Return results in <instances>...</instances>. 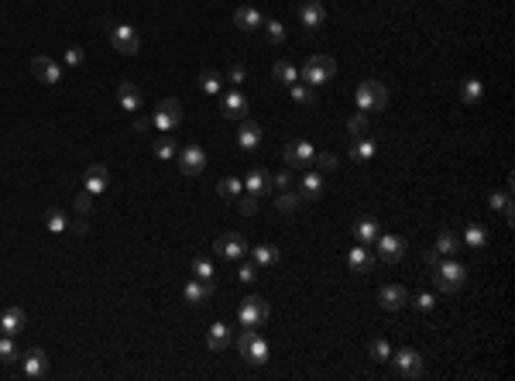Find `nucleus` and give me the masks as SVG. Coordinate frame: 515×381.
<instances>
[{
	"mask_svg": "<svg viewBox=\"0 0 515 381\" xmlns=\"http://www.w3.org/2000/svg\"><path fill=\"white\" fill-rule=\"evenodd\" d=\"M237 347H241V357H244L247 364H254V368H261V364L272 357V347H268V340L258 333V326H244Z\"/></svg>",
	"mask_w": 515,
	"mask_h": 381,
	"instance_id": "f257e3e1",
	"label": "nucleus"
},
{
	"mask_svg": "<svg viewBox=\"0 0 515 381\" xmlns=\"http://www.w3.org/2000/svg\"><path fill=\"white\" fill-rule=\"evenodd\" d=\"M337 76V62L330 59V55H312L306 66H303V73H299V80L306 83V86H323V83H330Z\"/></svg>",
	"mask_w": 515,
	"mask_h": 381,
	"instance_id": "f03ea898",
	"label": "nucleus"
},
{
	"mask_svg": "<svg viewBox=\"0 0 515 381\" xmlns=\"http://www.w3.org/2000/svg\"><path fill=\"white\" fill-rule=\"evenodd\" d=\"M357 110H364V113H378V110H385V103H388V90L378 83V80H368V83H361L357 86Z\"/></svg>",
	"mask_w": 515,
	"mask_h": 381,
	"instance_id": "7ed1b4c3",
	"label": "nucleus"
},
{
	"mask_svg": "<svg viewBox=\"0 0 515 381\" xmlns=\"http://www.w3.org/2000/svg\"><path fill=\"white\" fill-rule=\"evenodd\" d=\"M433 279H436L440 292H460L464 282H467V268L460 261H443V265H436Z\"/></svg>",
	"mask_w": 515,
	"mask_h": 381,
	"instance_id": "20e7f679",
	"label": "nucleus"
},
{
	"mask_svg": "<svg viewBox=\"0 0 515 381\" xmlns=\"http://www.w3.org/2000/svg\"><path fill=\"white\" fill-rule=\"evenodd\" d=\"M151 124H155L162 134L176 131V127L182 124V103H179V100H162V103L155 106V113H151Z\"/></svg>",
	"mask_w": 515,
	"mask_h": 381,
	"instance_id": "39448f33",
	"label": "nucleus"
},
{
	"mask_svg": "<svg viewBox=\"0 0 515 381\" xmlns=\"http://www.w3.org/2000/svg\"><path fill=\"white\" fill-rule=\"evenodd\" d=\"M237 319H241V326H265L268 323V302L261 295H247L237 306Z\"/></svg>",
	"mask_w": 515,
	"mask_h": 381,
	"instance_id": "423d86ee",
	"label": "nucleus"
},
{
	"mask_svg": "<svg viewBox=\"0 0 515 381\" xmlns=\"http://www.w3.org/2000/svg\"><path fill=\"white\" fill-rule=\"evenodd\" d=\"M110 45H113L120 55H138L141 35H138V28H131V24H110Z\"/></svg>",
	"mask_w": 515,
	"mask_h": 381,
	"instance_id": "0eeeda50",
	"label": "nucleus"
},
{
	"mask_svg": "<svg viewBox=\"0 0 515 381\" xmlns=\"http://www.w3.org/2000/svg\"><path fill=\"white\" fill-rule=\"evenodd\" d=\"M375 248H378V258H382V261L395 265V261L406 258V248H409V244H406V237H399V234H378Z\"/></svg>",
	"mask_w": 515,
	"mask_h": 381,
	"instance_id": "6e6552de",
	"label": "nucleus"
},
{
	"mask_svg": "<svg viewBox=\"0 0 515 381\" xmlns=\"http://www.w3.org/2000/svg\"><path fill=\"white\" fill-rule=\"evenodd\" d=\"M213 248H216V254H220V258H230V261L247 258V241H244L241 234H220Z\"/></svg>",
	"mask_w": 515,
	"mask_h": 381,
	"instance_id": "1a4fd4ad",
	"label": "nucleus"
},
{
	"mask_svg": "<svg viewBox=\"0 0 515 381\" xmlns=\"http://www.w3.org/2000/svg\"><path fill=\"white\" fill-rule=\"evenodd\" d=\"M21 371H24V378H45L48 375V354L41 347L24 351L21 354Z\"/></svg>",
	"mask_w": 515,
	"mask_h": 381,
	"instance_id": "9d476101",
	"label": "nucleus"
},
{
	"mask_svg": "<svg viewBox=\"0 0 515 381\" xmlns=\"http://www.w3.org/2000/svg\"><path fill=\"white\" fill-rule=\"evenodd\" d=\"M388 361L395 364V375H399V378H419V375H422V357H419L415 351H399V354H392Z\"/></svg>",
	"mask_w": 515,
	"mask_h": 381,
	"instance_id": "9b49d317",
	"label": "nucleus"
},
{
	"mask_svg": "<svg viewBox=\"0 0 515 381\" xmlns=\"http://www.w3.org/2000/svg\"><path fill=\"white\" fill-rule=\"evenodd\" d=\"M31 73H35V80L45 83V86H55V83L62 80V66H59L55 59H45V55L31 59Z\"/></svg>",
	"mask_w": 515,
	"mask_h": 381,
	"instance_id": "f8f14e48",
	"label": "nucleus"
},
{
	"mask_svg": "<svg viewBox=\"0 0 515 381\" xmlns=\"http://www.w3.org/2000/svg\"><path fill=\"white\" fill-rule=\"evenodd\" d=\"M312 155H316V148H312L309 141H289L285 151H282V158H285L289 169H303V165H309Z\"/></svg>",
	"mask_w": 515,
	"mask_h": 381,
	"instance_id": "ddd939ff",
	"label": "nucleus"
},
{
	"mask_svg": "<svg viewBox=\"0 0 515 381\" xmlns=\"http://www.w3.org/2000/svg\"><path fill=\"white\" fill-rule=\"evenodd\" d=\"M179 169H182V176H200L206 169V151L200 145L182 148V151H179Z\"/></svg>",
	"mask_w": 515,
	"mask_h": 381,
	"instance_id": "4468645a",
	"label": "nucleus"
},
{
	"mask_svg": "<svg viewBox=\"0 0 515 381\" xmlns=\"http://www.w3.org/2000/svg\"><path fill=\"white\" fill-rule=\"evenodd\" d=\"M213 292H216V286H213V282L189 279V282H186V288H182V299H186L189 306H206V302L213 299Z\"/></svg>",
	"mask_w": 515,
	"mask_h": 381,
	"instance_id": "2eb2a0df",
	"label": "nucleus"
},
{
	"mask_svg": "<svg viewBox=\"0 0 515 381\" xmlns=\"http://www.w3.org/2000/svg\"><path fill=\"white\" fill-rule=\"evenodd\" d=\"M299 21H303L306 31H319V28L326 24V7H323L319 0H306V3L299 7Z\"/></svg>",
	"mask_w": 515,
	"mask_h": 381,
	"instance_id": "dca6fc26",
	"label": "nucleus"
},
{
	"mask_svg": "<svg viewBox=\"0 0 515 381\" xmlns=\"http://www.w3.org/2000/svg\"><path fill=\"white\" fill-rule=\"evenodd\" d=\"M347 268L354 272V275H371L375 272V254L361 244V248H350V254H347Z\"/></svg>",
	"mask_w": 515,
	"mask_h": 381,
	"instance_id": "f3484780",
	"label": "nucleus"
},
{
	"mask_svg": "<svg viewBox=\"0 0 515 381\" xmlns=\"http://www.w3.org/2000/svg\"><path fill=\"white\" fill-rule=\"evenodd\" d=\"M24 323H28V316H24L21 306H7L0 313V333H7V337H17L24 330Z\"/></svg>",
	"mask_w": 515,
	"mask_h": 381,
	"instance_id": "a211bd4d",
	"label": "nucleus"
},
{
	"mask_svg": "<svg viewBox=\"0 0 515 381\" xmlns=\"http://www.w3.org/2000/svg\"><path fill=\"white\" fill-rule=\"evenodd\" d=\"M378 234H382V227H378L375 216H357V220H354V237H357V244L371 248V244L378 241Z\"/></svg>",
	"mask_w": 515,
	"mask_h": 381,
	"instance_id": "6ab92c4d",
	"label": "nucleus"
},
{
	"mask_svg": "<svg viewBox=\"0 0 515 381\" xmlns=\"http://www.w3.org/2000/svg\"><path fill=\"white\" fill-rule=\"evenodd\" d=\"M223 117L227 120H244L247 117V96L241 93V90H230V93L223 96Z\"/></svg>",
	"mask_w": 515,
	"mask_h": 381,
	"instance_id": "aec40b11",
	"label": "nucleus"
},
{
	"mask_svg": "<svg viewBox=\"0 0 515 381\" xmlns=\"http://www.w3.org/2000/svg\"><path fill=\"white\" fill-rule=\"evenodd\" d=\"M241 183H244V192H247V196H254V199L272 192V176H268L265 169H254V172H247V179H241Z\"/></svg>",
	"mask_w": 515,
	"mask_h": 381,
	"instance_id": "412c9836",
	"label": "nucleus"
},
{
	"mask_svg": "<svg viewBox=\"0 0 515 381\" xmlns=\"http://www.w3.org/2000/svg\"><path fill=\"white\" fill-rule=\"evenodd\" d=\"M106 186H110L106 169H103V165H90L86 176H83V189L90 192V196H100V192H106Z\"/></svg>",
	"mask_w": 515,
	"mask_h": 381,
	"instance_id": "4be33fe9",
	"label": "nucleus"
},
{
	"mask_svg": "<svg viewBox=\"0 0 515 381\" xmlns=\"http://www.w3.org/2000/svg\"><path fill=\"white\" fill-rule=\"evenodd\" d=\"M237 145H241L244 151H254V148L261 145V127L244 117V120H241V131H237Z\"/></svg>",
	"mask_w": 515,
	"mask_h": 381,
	"instance_id": "5701e85b",
	"label": "nucleus"
},
{
	"mask_svg": "<svg viewBox=\"0 0 515 381\" xmlns=\"http://www.w3.org/2000/svg\"><path fill=\"white\" fill-rule=\"evenodd\" d=\"M375 155H378V141H375V138L361 134V138L350 141V158H354V162H371Z\"/></svg>",
	"mask_w": 515,
	"mask_h": 381,
	"instance_id": "b1692460",
	"label": "nucleus"
},
{
	"mask_svg": "<svg viewBox=\"0 0 515 381\" xmlns=\"http://www.w3.org/2000/svg\"><path fill=\"white\" fill-rule=\"evenodd\" d=\"M406 302H409V288L406 286H385L382 288V306H385L388 313H399Z\"/></svg>",
	"mask_w": 515,
	"mask_h": 381,
	"instance_id": "393cba45",
	"label": "nucleus"
},
{
	"mask_svg": "<svg viewBox=\"0 0 515 381\" xmlns=\"http://www.w3.org/2000/svg\"><path fill=\"white\" fill-rule=\"evenodd\" d=\"M234 24H237L241 31H258L265 21H261L258 7H247V3H244V7H237V10H234Z\"/></svg>",
	"mask_w": 515,
	"mask_h": 381,
	"instance_id": "a878e982",
	"label": "nucleus"
},
{
	"mask_svg": "<svg viewBox=\"0 0 515 381\" xmlns=\"http://www.w3.org/2000/svg\"><path fill=\"white\" fill-rule=\"evenodd\" d=\"M230 340H234V337H230V326H227V323H213V326L206 330V347H209V351H227Z\"/></svg>",
	"mask_w": 515,
	"mask_h": 381,
	"instance_id": "bb28decb",
	"label": "nucleus"
},
{
	"mask_svg": "<svg viewBox=\"0 0 515 381\" xmlns=\"http://www.w3.org/2000/svg\"><path fill=\"white\" fill-rule=\"evenodd\" d=\"M117 100H120V106H124L127 113H138V110H141V93H138L134 83H120V86H117Z\"/></svg>",
	"mask_w": 515,
	"mask_h": 381,
	"instance_id": "cd10ccee",
	"label": "nucleus"
},
{
	"mask_svg": "<svg viewBox=\"0 0 515 381\" xmlns=\"http://www.w3.org/2000/svg\"><path fill=\"white\" fill-rule=\"evenodd\" d=\"M299 196L303 199H319L323 196V172H306L299 179Z\"/></svg>",
	"mask_w": 515,
	"mask_h": 381,
	"instance_id": "c85d7f7f",
	"label": "nucleus"
},
{
	"mask_svg": "<svg viewBox=\"0 0 515 381\" xmlns=\"http://www.w3.org/2000/svg\"><path fill=\"white\" fill-rule=\"evenodd\" d=\"M460 244H467V248H474V251H481V248H488V230H485L481 223H471V227L464 230V237H460Z\"/></svg>",
	"mask_w": 515,
	"mask_h": 381,
	"instance_id": "c756f323",
	"label": "nucleus"
},
{
	"mask_svg": "<svg viewBox=\"0 0 515 381\" xmlns=\"http://www.w3.org/2000/svg\"><path fill=\"white\" fill-rule=\"evenodd\" d=\"M488 206H491V210H498V213L512 223L515 210H512V196H509V192H491V196H488Z\"/></svg>",
	"mask_w": 515,
	"mask_h": 381,
	"instance_id": "7c9ffc66",
	"label": "nucleus"
},
{
	"mask_svg": "<svg viewBox=\"0 0 515 381\" xmlns=\"http://www.w3.org/2000/svg\"><path fill=\"white\" fill-rule=\"evenodd\" d=\"M481 96H485V86H481V80L467 76V80L460 83V100H464V103H481Z\"/></svg>",
	"mask_w": 515,
	"mask_h": 381,
	"instance_id": "2f4dec72",
	"label": "nucleus"
},
{
	"mask_svg": "<svg viewBox=\"0 0 515 381\" xmlns=\"http://www.w3.org/2000/svg\"><path fill=\"white\" fill-rule=\"evenodd\" d=\"M272 76H275V83H285V86H292V83H299V69H296L292 62H275V69H272Z\"/></svg>",
	"mask_w": 515,
	"mask_h": 381,
	"instance_id": "473e14b6",
	"label": "nucleus"
},
{
	"mask_svg": "<svg viewBox=\"0 0 515 381\" xmlns=\"http://www.w3.org/2000/svg\"><path fill=\"white\" fill-rule=\"evenodd\" d=\"M433 251H436V254H453V251H460V237H457L453 230H440Z\"/></svg>",
	"mask_w": 515,
	"mask_h": 381,
	"instance_id": "72a5a7b5",
	"label": "nucleus"
},
{
	"mask_svg": "<svg viewBox=\"0 0 515 381\" xmlns=\"http://www.w3.org/2000/svg\"><path fill=\"white\" fill-rule=\"evenodd\" d=\"M282 254H279V248H272V244H258V248H251V261L254 265H275Z\"/></svg>",
	"mask_w": 515,
	"mask_h": 381,
	"instance_id": "f704fd0d",
	"label": "nucleus"
},
{
	"mask_svg": "<svg viewBox=\"0 0 515 381\" xmlns=\"http://www.w3.org/2000/svg\"><path fill=\"white\" fill-rule=\"evenodd\" d=\"M151 151H155V158H162V162H169V158H176L179 155V148H176V141L172 138H155V145H151Z\"/></svg>",
	"mask_w": 515,
	"mask_h": 381,
	"instance_id": "c9c22d12",
	"label": "nucleus"
},
{
	"mask_svg": "<svg viewBox=\"0 0 515 381\" xmlns=\"http://www.w3.org/2000/svg\"><path fill=\"white\" fill-rule=\"evenodd\" d=\"M216 192H220V199H237V196L244 192V183H241V179H234V176H227V179H220V183H216Z\"/></svg>",
	"mask_w": 515,
	"mask_h": 381,
	"instance_id": "e433bc0d",
	"label": "nucleus"
},
{
	"mask_svg": "<svg viewBox=\"0 0 515 381\" xmlns=\"http://www.w3.org/2000/svg\"><path fill=\"white\" fill-rule=\"evenodd\" d=\"M289 90H292V100H296L299 106H312V103H316V86H306V83L299 86V83H292Z\"/></svg>",
	"mask_w": 515,
	"mask_h": 381,
	"instance_id": "4c0bfd02",
	"label": "nucleus"
},
{
	"mask_svg": "<svg viewBox=\"0 0 515 381\" xmlns=\"http://www.w3.org/2000/svg\"><path fill=\"white\" fill-rule=\"evenodd\" d=\"M299 199H303L299 192L285 189V192H279V196H275V206H279L282 213H296V206H299Z\"/></svg>",
	"mask_w": 515,
	"mask_h": 381,
	"instance_id": "58836bf2",
	"label": "nucleus"
},
{
	"mask_svg": "<svg viewBox=\"0 0 515 381\" xmlns=\"http://www.w3.org/2000/svg\"><path fill=\"white\" fill-rule=\"evenodd\" d=\"M213 275H216V268H213V261H209V258H193V279L213 282Z\"/></svg>",
	"mask_w": 515,
	"mask_h": 381,
	"instance_id": "ea45409f",
	"label": "nucleus"
},
{
	"mask_svg": "<svg viewBox=\"0 0 515 381\" xmlns=\"http://www.w3.org/2000/svg\"><path fill=\"white\" fill-rule=\"evenodd\" d=\"M347 131H350V138H361V134H371V124H368V113H354V117L347 120Z\"/></svg>",
	"mask_w": 515,
	"mask_h": 381,
	"instance_id": "a19ab883",
	"label": "nucleus"
},
{
	"mask_svg": "<svg viewBox=\"0 0 515 381\" xmlns=\"http://www.w3.org/2000/svg\"><path fill=\"white\" fill-rule=\"evenodd\" d=\"M45 227H48L52 234H62V230L69 227V220H66V213H59V210H45Z\"/></svg>",
	"mask_w": 515,
	"mask_h": 381,
	"instance_id": "79ce46f5",
	"label": "nucleus"
},
{
	"mask_svg": "<svg viewBox=\"0 0 515 381\" xmlns=\"http://www.w3.org/2000/svg\"><path fill=\"white\" fill-rule=\"evenodd\" d=\"M265 28V38L272 41V45H282L285 41V24L282 21H268V24H261Z\"/></svg>",
	"mask_w": 515,
	"mask_h": 381,
	"instance_id": "37998d69",
	"label": "nucleus"
},
{
	"mask_svg": "<svg viewBox=\"0 0 515 381\" xmlns=\"http://www.w3.org/2000/svg\"><path fill=\"white\" fill-rule=\"evenodd\" d=\"M309 165H316V172H333V169H337V155H330V151H316Z\"/></svg>",
	"mask_w": 515,
	"mask_h": 381,
	"instance_id": "c03bdc74",
	"label": "nucleus"
},
{
	"mask_svg": "<svg viewBox=\"0 0 515 381\" xmlns=\"http://www.w3.org/2000/svg\"><path fill=\"white\" fill-rule=\"evenodd\" d=\"M368 354H371V361H388L392 357V344L388 340H371V347H368Z\"/></svg>",
	"mask_w": 515,
	"mask_h": 381,
	"instance_id": "a18cd8bd",
	"label": "nucleus"
},
{
	"mask_svg": "<svg viewBox=\"0 0 515 381\" xmlns=\"http://www.w3.org/2000/svg\"><path fill=\"white\" fill-rule=\"evenodd\" d=\"M17 357H21V354H17V347H14V340H10V337L3 333V337H0V364H14Z\"/></svg>",
	"mask_w": 515,
	"mask_h": 381,
	"instance_id": "49530a36",
	"label": "nucleus"
},
{
	"mask_svg": "<svg viewBox=\"0 0 515 381\" xmlns=\"http://www.w3.org/2000/svg\"><path fill=\"white\" fill-rule=\"evenodd\" d=\"M220 83H223V80H220L216 73H203V76H200V90H203V93H209V96L220 93Z\"/></svg>",
	"mask_w": 515,
	"mask_h": 381,
	"instance_id": "de8ad7c7",
	"label": "nucleus"
},
{
	"mask_svg": "<svg viewBox=\"0 0 515 381\" xmlns=\"http://www.w3.org/2000/svg\"><path fill=\"white\" fill-rule=\"evenodd\" d=\"M258 279V265L254 261H244L241 268H237V282H244V286H251Z\"/></svg>",
	"mask_w": 515,
	"mask_h": 381,
	"instance_id": "09e8293b",
	"label": "nucleus"
},
{
	"mask_svg": "<svg viewBox=\"0 0 515 381\" xmlns=\"http://www.w3.org/2000/svg\"><path fill=\"white\" fill-rule=\"evenodd\" d=\"M237 210H241L244 216H254V213H258V199H254V196H237Z\"/></svg>",
	"mask_w": 515,
	"mask_h": 381,
	"instance_id": "8fccbe9b",
	"label": "nucleus"
},
{
	"mask_svg": "<svg viewBox=\"0 0 515 381\" xmlns=\"http://www.w3.org/2000/svg\"><path fill=\"white\" fill-rule=\"evenodd\" d=\"M412 306H415V309H419V313H429V309H433V306H436V299H433V295H429V292H419V295H415V299H412Z\"/></svg>",
	"mask_w": 515,
	"mask_h": 381,
	"instance_id": "3c124183",
	"label": "nucleus"
},
{
	"mask_svg": "<svg viewBox=\"0 0 515 381\" xmlns=\"http://www.w3.org/2000/svg\"><path fill=\"white\" fill-rule=\"evenodd\" d=\"M272 189H279V192L292 189V172H279V176H272Z\"/></svg>",
	"mask_w": 515,
	"mask_h": 381,
	"instance_id": "603ef678",
	"label": "nucleus"
},
{
	"mask_svg": "<svg viewBox=\"0 0 515 381\" xmlns=\"http://www.w3.org/2000/svg\"><path fill=\"white\" fill-rule=\"evenodd\" d=\"M83 55H86V52H83L79 45L66 48V66H73V69H76V66H83Z\"/></svg>",
	"mask_w": 515,
	"mask_h": 381,
	"instance_id": "864d4df0",
	"label": "nucleus"
},
{
	"mask_svg": "<svg viewBox=\"0 0 515 381\" xmlns=\"http://www.w3.org/2000/svg\"><path fill=\"white\" fill-rule=\"evenodd\" d=\"M247 80V69L244 66H230V73H227V83H234V86H241Z\"/></svg>",
	"mask_w": 515,
	"mask_h": 381,
	"instance_id": "5fc2aeb1",
	"label": "nucleus"
},
{
	"mask_svg": "<svg viewBox=\"0 0 515 381\" xmlns=\"http://www.w3.org/2000/svg\"><path fill=\"white\" fill-rule=\"evenodd\" d=\"M131 127L138 131V134H148L155 124H151V117H141V113H134V120H131Z\"/></svg>",
	"mask_w": 515,
	"mask_h": 381,
	"instance_id": "6e6d98bb",
	"label": "nucleus"
},
{
	"mask_svg": "<svg viewBox=\"0 0 515 381\" xmlns=\"http://www.w3.org/2000/svg\"><path fill=\"white\" fill-rule=\"evenodd\" d=\"M76 210H79L83 216H86L90 210H93V196H90V192H86V189H83V192H79V196H76Z\"/></svg>",
	"mask_w": 515,
	"mask_h": 381,
	"instance_id": "4d7b16f0",
	"label": "nucleus"
}]
</instances>
